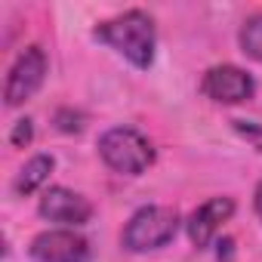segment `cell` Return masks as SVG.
<instances>
[{
  "label": "cell",
  "instance_id": "obj_3",
  "mask_svg": "<svg viewBox=\"0 0 262 262\" xmlns=\"http://www.w3.org/2000/svg\"><path fill=\"white\" fill-rule=\"evenodd\" d=\"M176 231H179V213L164 204H148L129 216L120 241L129 253H148L167 247L176 237Z\"/></svg>",
  "mask_w": 262,
  "mask_h": 262
},
{
  "label": "cell",
  "instance_id": "obj_1",
  "mask_svg": "<svg viewBox=\"0 0 262 262\" xmlns=\"http://www.w3.org/2000/svg\"><path fill=\"white\" fill-rule=\"evenodd\" d=\"M93 37L105 47H111L117 56H123L133 68L145 71L155 62L158 50V31L155 19L145 10H126L114 19H105L93 28Z\"/></svg>",
  "mask_w": 262,
  "mask_h": 262
},
{
  "label": "cell",
  "instance_id": "obj_8",
  "mask_svg": "<svg viewBox=\"0 0 262 262\" xmlns=\"http://www.w3.org/2000/svg\"><path fill=\"white\" fill-rule=\"evenodd\" d=\"M231 216H234V201H231V198H210V201H204V204L188 216V222H185L188 241H191L198 250L210 247L213 237L219 234L222 222H228Z\"/></svg>",
  "mask_w": 262,
  "mask_h": 262
},
{
  "label": "cell",
  "instance_id": "obj_12",
  "mask_svg": "<svg viewBox=\"0 0 262 262\" xmlns=\"http://www.w3.org/2000/svg\"><path fill=\"white\" fill-rule=\"evenodd\" d=\"M31 139H34V120L31 117L16 120L13 123V133H10V145L13 148H25V145H31Z\"/></svg>",
  "mask_w": 262,
  "mask_h": 262
},
{
  "label": "cell",
  "instance_id": "obj_11",
  "mask_svg": "<svg viewBox=\"0 0 262 262\" xmlns=\"http://www.w3.org/2000/svg\"><path fill=\"white\" fill-rule=\"evenodd\" d=\"M56 126L62 133H83L86 117L80 111H74V108H62V111H56Z\"/></svg>",
  "mask_w": 262,
  "mask_h": 262
},
{
  "label": "cell",
  "instance_id": "obj_7",
  "mask_svg": "<svg viewBox=\"0 0 262 262\" xmlns=\"http://www.w3.org/2000/svg\"><path fill=\"white\" fill-rule=\"evenodd\" d=\"M37 213L50 222L65 225V228H77V225H86L93 219V204L83 194H77L65 185H53V188L43 191V198L37 204Z\"/></svg>",
  "mask_w": 262,
  "mask_h": 262
},
{
  "label": "cell",
  "instance_id": "obj_15",
  "mask_svg": "<svg viewBox=\"0 0 262 262\" xmlns=\"http://www.w3.org/2000/svg\"><path fill=\"white\" fill-rule=\"evenodd\" d=\"M253 207H256V216L262 219V182H259L256 191H253Z\"/></svg>",
  "mask_w": 262,
  "mask_h": 262
},
{
  "label": "cell",
  "instance_id": "obj_2",
  "mask_svg": "<svg viewBox=\"0 0 262 262\" xmlns=\"http://www.w3.org/2000/svg\"><path fill=\"white\" fill-rule=\"evenodd\" d=\"M99 155L108 170L120 176H142L155 164L151 142L133 126H111L99 136Z\"/></svg>",
  "mask_w": 262,
  "mask_h": 262
},
{
  "label": "cell",
  "instance_id": "obj_5",
  "mask_svg": "<svg viewBox=\"0 0 262 262\" xmlns=\"http://www.w3.org/2000/svg\"><path fill=\"white\" fill-rule=\"evenodd\" d=\"M28 256L34 262H90L93 250L90 241L74 228H50L31 241Z\"/></svg>",
  "mask_w": 262,
  "mask_h": 262
},
{
  "label": "cell",
  "instance_id": "obj_9",
  "mask_svg": "<svg viewBox=\"0 0 262 262\" xmlns=\"http://www.w3.org/2000/svg\"><path fill=\"white\" fill-rule=\"evenodd\" d=\"M53 167H56L53 155H34V158L19 170L16 182H13V191H16V194H22V198H25V194H34V191L50 179Z\"/></svg>",
  "mask_w": 262,
  "mask_h": 262
},
{
  "label": "cell",
  "instance_id": "obj_13",
  "mask_svg": "<svg viewBox=\"0 0 262 262\" xmlns=\"http://www.w3.org/2000/svg\"><path fill=\"white\" fill-rule=\"evenodd\" d=\"M231 123L241 139H247L256 151H262V123H256V120H231Z\"/></svg>",
  "mask_w": 262,
  "mask_h": 262
},
{
  "label": "cell",
  "instance_id": "obj_6",
  "mask_svg": "<svg viewBox=\"0 0 262 262\" xmlns=\"http://www.w3.org/2000/svg\"><path fill=\"white\" fill-rule=\"evenodd\" d=\"M201 93L216 105H237L256 93V80L237 65H213L201 77Z\"/></svg>",
  "mask_w": 262,
  "mask_h": 262
},
{
  "label": "cell",
  "instance_id": "obj_4",
  "mask_svg": "<svg viewBox=\"0 0 262 262\" xmlns=\"http://www.w3.org/2000/svg\"><path fill=\"white\" fill-rule=\"evenodd\" d=\"M47 68H50V62H47L43 47H37V43L25 47L16 56V62L10 65V74H7V83H4L7 108H19L37 93L43 86V80H47Z\"/></svg>",
  "mask_w": 262,
  "mask_h": 262
},
{
  "label": "cell",
  "instance_id": "obj_10",
  "mask_svg": "<svg viewBox=\"0 0 262 262\" xmlns=\"http://www.w3.org/2000/svg\"><path fill=\"white\" fill-rule=\"evenodd\" d=\"M237 43L250 59L262 62V13H253L250 19H244V25L237 31Z\"/></svg>",
  "mask_w": 262,
  "mask_h": 262
},
{
  "label": "cell",
  "instance_id": "obj_14",
  "mask_svg": "<svg viewBox=\"0 0 262 262\" xmlns=\"http://www.w3.org/2000/svg\"><path fill=\"white\" fill-rule=\"evenodd\" d=\"M216 259H219V262H231V259H234V241H231V237H222V241L216 244Z\"/></svg>",
  "mask_w": 262,
  "mask_h": 262
}]
</instances>
